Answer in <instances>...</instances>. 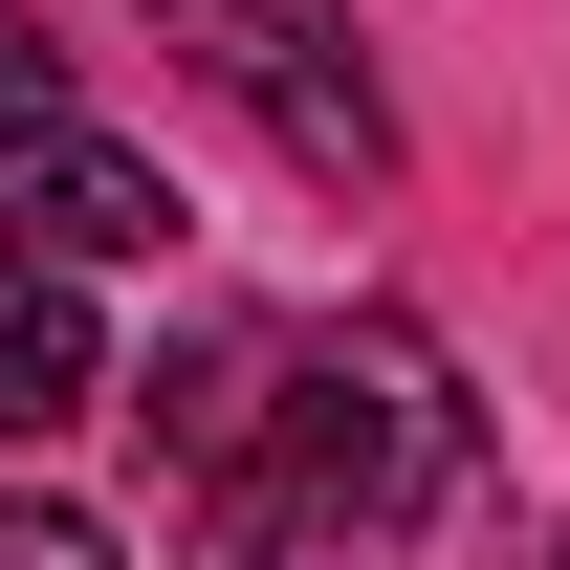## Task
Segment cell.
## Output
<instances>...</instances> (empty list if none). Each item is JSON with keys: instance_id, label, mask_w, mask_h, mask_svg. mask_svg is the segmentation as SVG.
I'll return each instance as SVG.
<instances>
[{"instance_id": "cell-1", "label": "cell", "mask_w": 570, "mask_h": 570, "mask_svg": "<svg viewBox=\"0 0 570 570\" xmlns=\"http://www.w3.org/2000/svg\"><path fill=\"white\" fill-rule=\"evenodd\" d=\"M132 395H154V461L198 483L219 570H373L395 527H439L483 483V395L395 307H352V330H198Z\"/></svg>"}, {"instance_id": "cell-2", "label": "cell", "mask_w": 570, "mask_h": 570, "mask_svg": "<svg viewBox=\"0 0 570 570\" xmlns=\"http://www.w3.org/2000/svg\"><path fill=\"white\" fill-rule=\"evenodd\" d=\"M176 45H198V67L242 88L330 198H373V176H395V110H373V67H352V22H330V0H176Z\"/></svg>"}, {"instance_id": "cell-3", "label": "cell", "mask_w": 570, "mask_h": 570, "mask_svg": "<svg viewBox=\"0 0 570 570\" xmlns=\"http://www.w3.org/2000/svg\"><path fill=\"white\" fill-rule=\"evenodd\" d=\"M0 242L22 264H154L176 242V176L110 154L88 110H0Z\"/></svg>"}, {"instance_id": "cell-4", "label": "cell", "mask_w": 570, "mask_h": 570, "mask_svg": "<svg viewBox=\"0 0 570 570\" xmlns=\"http://www.w3.org/2000/svg\"><path fill=\"white\" fill-rule=\"evenodd\" d=\"M110 373H88V307H67V264H0V439H67Z\"/></svg>"}, {"instance_id": "cell-5", "label": "cell", "mask_w": 570, "mask_h": 570, "mask_svg": "<svg viewBox=\"0 0 570 570\" xmlns=\"http://www.w3.org/2000/svg\"><path fill=\"white\" fill-rule=\"evenodd\" d=\"M0 570H132V549H110L88 504H0Z\"/></svg>"}, {"instance_id": "cell-6", "label": "cell", "mask_w": 570, "mask_h": 570, "mask_svg": "<svg viewBox=\"0 0 570 570\" xmlns=\"http://www.w3.org/2000/svg\"><path fill=\"white\" fill-rule=\"evenodd\" d=\"M0 110H67V45L45 22H0Z\"/></svg>"}]
</instances>
